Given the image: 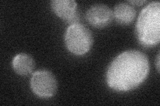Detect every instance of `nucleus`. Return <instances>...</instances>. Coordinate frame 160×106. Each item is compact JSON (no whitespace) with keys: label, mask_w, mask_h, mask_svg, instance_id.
Here are the masks:
<instances>
[{"label":"nucleus","mask_w":160,"mask_h":106,"mask_svg":"<svg viewBox=\"0 0 160 106\" xmlns=\"http://www.w3.org/2000/svg\"><path fill=\"white\" fill-rule=\"evenodd\" d=\"M149 63L146 55L136 50L125 51L110 63L106 73L108 86L119 92L138 87L148 77Z\"/></svg>","instance_id":"1"},{"label":"nucleus","mask_w":160,"mask_h":106,"mask_svg":"<svg viewBox=\"0 0 160 106\" xmlns=\"http://www.w3.org/2000/svg\"><path fill=\"white\" fill-rule=\"evenodd\" d=\"M138 41L143 46L151 47L160 41V3L152 2L142 9L136 25Z\"/></svg>","instance_id":"2"},{"label":"nucleus","mask_w":160,"mask_h":106,"mask_svg":"<svg viewBox=\"0 0 160 106\" xmlns=\"http://www.w3.org/2000/svg\"><path fill=\"white\" fill-rule=\"evenodd\" d=\"M93 43L92 32L81 23L72 24L65 34V43L68 50L78 56H82L89 52Z\"/></svg>","instance_id":"3"},{"label":"nucleus","mask_w":160,"mask_h":106,"mask_svg":"<svg viewBox=\"0 0 160 106\" xmlns=\"http://www.w3.org/2000/svg\"><path fill=\"white\" fill-rule=\"evenodd\" d=\"M30 86L32 92L42 98H49L56 94L58 83L56 77L46 70L35 72L30 80Z\"/></svg>","instance_id":"4"},{"label":"nucleus","mask_w":160,"mask_h":106,"mask_svg":"<svg viewBox=\"0 0 160 106\" xmlns=\"http://www.w3.org/2000/svg\"><path fill=\"white\" fill-rule=\"evenodd\" d=\"M88 22L96 28L106 27L112 23L113 18V11L108 6L102 3L95 4L86 12Z\"/></svg>","instance_id":"5"},{"label":"nucleus","mask_w":160,"mask_h":106,"mask_svg":"<svg viewBox=\"0 0 160 106\" xmlns=\"http://www.w3.org/2000/svg\"><path fill=\"white\" fill-rule=\"evenodd\" d=\"M51 7L59 17L72 24L78 23V3L74 0H52Z\"/></svg>","instance_id":"6"},{"label":"nucleus","mask_w":160,"mask_h":106,"mask_svg":"<svg viewBox=\"0 0 160 106\" xmlns=\"http://www.w3.org/2000/svg\"><path fill=\"white\" fill-rule=\"evenodd\" d=\"M12 67L15 72L25 76L33 71L35 61L30 55L26 53H19L13 58Z\"/></svg>","instance_id":"7"},{"label":"nucleus","mask_w":160,"mask_h":106,"mask_svg":"<svg viewBox=\"0 0 160 106\" xmlns=\"http://www.w3.org/2000/svg\"><path fill=\"white\" fill-rule=\"evenodd\" d=\"M113 17L120 25H128L132 23L136 16L135 8L128 3H119L114 7Z\"/></svg>","instance_id":"8"},{"label":"nucleus","mask_w":160,"mask_h":106,"mask_svg":"<svg viewBox=\"0 0 160 106\" xmlns=\"http://www.w3.org/2000/svg\"><path fill=\"white\" fill-rule=\"evenodd\" d=\"M146 1L145 0H133V1H129L128 3H131L132 5H136V6H142V4L145 3Z\"/></svg>","instance_id":"9"},{"label":"nucleus","mask_w":160,"mask_h":106,"mask_svg":"<svg viewBox=\"0 0 160 106\" xmlns=\"http://www.w3.org/2000/svg\"><path fill=\"white\" fill-rule=\"evenodd\" d=\"M159 60H160V58H159V53L158 55V58H157V69H158V72H159V64H160Z\"/></svg>","instance_id":"10"}]
</instances>
